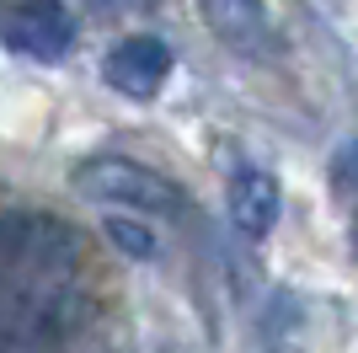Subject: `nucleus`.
I'll list each match as a JSON object with an SVG mask.
<instances>
[{
	"label": "nucleus",
	"instance_id": "4",
	"mask_svg": "<svg viewBox=\"0 0 358 353\" xmlns=\"http://www.w3.org/2000/svg\"><path fill=\"white\" fill-rule=\"evenodd\" d=\"M0 43L32 64H59L75 48V22L59 0H6L0 6Z\"/></svg>",
	"mask_w": 358,
	"mask_h": 353
},
{
	"label": "nucleus",
	"instance_id": "8",
	"mask_svg": "<svg viewBox=\"0 0 358 353\" xmlns=\"http://www.w3.org/2000/svg\"><path fill=\"white\" fill-rule=\"evenodd\" d=\"M102 230H107V241H113L118 251H129V257H155V251H161L155 235H150L139 220H129V214H107Z\"/></svg>",
	"mask_w": 358,
	"mask_h": 353
},
{
	"label": "nucleus",
	"instance_id": "1",
	"mask_svg": "<svg viewBox=\"0 0 358 353\" xmlns=\"http://www.w3.org/2000/svg\"><path fill=\"white\" fill-rule=\"evenodd\" d=\"M91 300L64 273H11L0 284V348H43L75 338Z\"/></svg>",
	"mask_w": 358,
	"mask_h": 353
},
{
	"label": "nucleus",
	"instance_id": "6",
	"mask_svg": "<svg viewBox=\"0 0 358 353\" xmlns=\"http://www.w3.org/2000/svg\"><path fill=\"white\" fill-rule=\"evenodd\" d=\"M230 225L252 241H262L278 225V182L268 172H241L230 182Z\"/></svg>",
	"mask_w": 358,
	"mask_h": 353
},
{
	"label": "nucleus",
	"instance_id": "2",
	"mask_svg": "<svg viewBox=\"0 0 358 353\" xmlns=\"http://www.w3.org/2000/svg\"><path fill=\"white\" fill-rule=\"evenodd\" d=\"M70 193H80L86 204H113V209H139V214H161L177 220L187 198L171 176H161L155 166H139L129 155H86L70 166Z\"/></svg>",
	"mask_w": 358,
	"mask_h": 353
},
{
	"label": "nucleus",
	"instance_id": "3",
	"mask_svg": "<svg viewBox=\"0 0 358 353\" xmlns=\"http://www.w3.org/2000/svg\"><path fill=\"white\" fill-rule=\"evenodd\" d=\"M75 257H80V235L54 214H6L0 220V268L6 273H64Z\"/></svg>",
	"mask_w": 358,
	"mask_h": 353
},
{
	"label": "nucleus",
	"instance_id": "7",
	"mask_svg": "<svg viewBox=\"0 0 358 353\" xmlns=\"http://www.w3.org/2000/svg\"><path fill=\"white\" fill-rule=\"evenodd\" d=\"M203 16L220 43L230 48H262L268 38V6L262 0H203Z\"/></svg>",
	"mask_w": 358,
	"mask_h": 353
},
{
	"label": "nucleus",
	"instance_id": "5",
	"mask_svg": "<svg viewBox=\"0 0 358 353\" xmlns=\"http://www.w3.org/2000/svg\"><path fill=\"white\" fill-rule=\"evenodd\" d=\"M171 48L161 43V38H150V32H134V38H123V43L107 48L102 59V81L113 91H123V97H139V102H150V97H161L166 81H171Z\"/></svg>",
	"mask_w": 358,
	"mask_h": 353
}]
</instances>
